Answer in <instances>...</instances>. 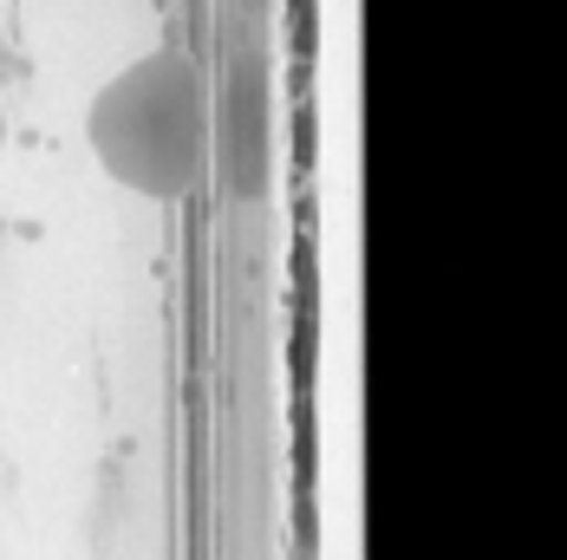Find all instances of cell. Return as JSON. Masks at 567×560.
Masks as SVG:
<instances>
[{
    "label": "cell",
    "mask_w": 567,
    "mask_h": 560,
    "mask_svg": "<svg viewBox=\"0 0 567 560\" xmlns=\"http://www.w3.org/2000/svg\"><path fill=\"white\" fill-rule=\"evenodd\" d=\"M0 151H7V117H0Z\"/></svg>",
    "instance_id": "7a4b0ae2"
},
{
    "label": "cell",
    "mask_w": 567,
    "mask_h": 560,
    "mask_svg": "<svg viewBox=\"0 0 567 560\" xmlns=\"http://www.w3.org/2000/svg\"><path fill=\"white\" fill-rule=\"evenodd\" d=\"M92 151L137 196H189L209 169V85L196 59L151 53L92 98Z\"/></svg>",
    "instance_id": "6da1fadb"
}]
</instances>
